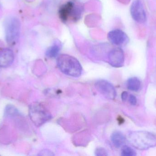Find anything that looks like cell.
Returning a JSON list of instances; mask_svg holds the SVG:
<instances>
[{
	"label": "cell",
	"mask_w": 156,
	"mask_h": 156,
	"mask_svg": "<svg viewBox=\"0 0 156 156\" xmlns=\"http://www.w3.org/2000/svg\"><path fill=\"white\" fill-rule=\"evenodd\" d=\"M56 62L59 69L66 75L74 78H78L81 75L82 67L75 57L61 54L58 56Z\"/></svg>",
	"instance_id": "cell-1"
},
{
	"label": "cell",
	"mask_w": 156,
	"mask_h": 156,
	"mask_svg": "<svg viewBox=\"0 0 156 156\" xmlns=\"http://www.w3.org/2000/svg\"><path fill=\"white\" fill-rule=\"evenodd\" d=\"M83 7L80 4L73 1H69L59 7L58 16L63 23H75L82 16Z\"/></svg>",
	"instance_id": "cell-2"
},
{
	"label": "cell",
	"mask_w": 156,
	"mask_h": 156,
	"mask_svg": "<svg viewBox=\"0 0 156 156\" xmlns=\"http://www.w3.org/2000/svg\"><path fill=\"white\" fill-rule=\"evenodd\" d=\"M129 138L131 143L140 150L148 149L156 145L155 137L148 132H133L130 134Z\"/></svg>",
	"instance_id": "cell-3"
},
{
	"label": "cell",
	"mask_w": 156,
	"mask_h": 156,
	"mask_svg": "<svg viewBox=\"0 0 156 156\" xmlns=\"http://www.w3.org/2000/svg\"><path fill=\"white\" fill-rule=\"evenodd\" d=\"M29 114L30 119L36 126H41L51 118L49 111L43 104L34 103L30 106Z\"/></svg>",
	"instance_id": "cell-4"
},
{
	"label": "cell",
	"mask_w": 156,
	"mask_h": 156,
	"mask_svg": "<svg viewBox=\"0 0 156 156\" xmlns=\"http://www.w3.org/2000/svg\"><path fill=\"white\" fill-rule=\"evenodd\" d=\"M21 24L18 18L12 17L9 19L5 26V39L8 45H15L20 38Z\"/></svg>",
	"instance_id": "cell-5"
},
{
	"label": "cell",
	"mask_w": 156,
	"mask_h": 156,
	"mask_svg": "<svg viewBox=\"0 0 156 156\" xmlns=\"http://www.w3.org/2000/svg\"><path fill=\"white\" fill-rule=\"evenodd\" d=\"M95 87L97 90L106 99L114 100L116 97V93L112 83L105 80H100L95 83Z\"/></svg>",
	"instance_id": "cell-6"
},
{
	"label": "cell",
	"mask_w": 156,
	"mask_h": 156,
	"mask_svg": "<svg viewBox=\"0 0 156 156\" xmlns=\"http://www.w3.org/2000/svg\"><path fill=\"white\" fill-rule=\"evenodd\" d=\"M130 13L133 19L137 23H144L146 20L145 11L140 0H135L133 2Z\"/></svg>",
	"instance_id": "cell-7"
},
{
	"label": "cell",
	"mask_w": 156,
	"mask_h": 156,
	"mask_svg": "<svg viewBox=\"0 0 156 156\" xmlns=\"http://www.w3.org/2000/svg\"><path fill=\"white\" fill-rule=\"evenodd\" d=\"M107 38L113 45L122 46L128 43V36L125 32L121 29H114L108 33Z\"/></svg>",
	"instance_id": "cell-8"
},
{
	"label": "cell",
	"mask_w": 156,
	"mask_h": 156,
	"mask_svg": "<svg viewBox=\"0 0 156 156\" xmlns=\"http://www.w3.org/2000/svg\"><path fill=\"white\" fill-rule=\"evenodd\" d=\"M108 60L110 65L114 67H121L124 63V53L120 48H115L108 54Z\"/></svg>",
	"instance_id": "cell-9"
},
{
	"label": "cell",
	"mask_w": 156,
	"mask_h": 156,
	"mask_svg": "<svg viewBox=\"0 0 156 156\" xmlns=\"http://www.w3.org/2000/svg\"><path fill=\"white\" fill-rule=\"evenodd\" d=\"M14 60L13 52L9 48L0 49V68H6L10 66Z\"/></svg>",
	"instance_id": "cell-10"
},
{
	"label": "cell",
	"mask_w": 156,
	"mask_h": 156,
	"mask_svg": "<svg viewBox=\"0 0 156 156\" xmlns=\"http://www.w3.org/2000/svg\"><path fill=\"white\" fill-rule=\"evenodd\" d=\"M62 48V45L60 41H56L48 48L46 51V56L50 58L58 57Z\"/></svg>",
	"instance_id": "cell-11"
},
{
	"label": "cell",
	"mask_w": 156,
	"mask_h": 156,
	"mask_svg": "<svg viewBox=\"0 0 156 156\" xmlns=\"http://www.w3.org/2000/svg\"><path fill=\"white\" fill-rule=\"evenodd\" d=\"M111 140L114 145L117 148L124 146L125 143V137L121 132H115L113 133L111 136Z\"/></svg>",
	"instance_id": "cell-12"
},
{
	"label": "cell",
	"mask_w": 156,
	"mask_h": 156,
	"mask_svg": "<svg viewBox=\"0 0 156 156\" xmlns=\"http://www.w3.org/2000/svg\"><path fill=\"white\" fill-rule=\"evenodd\" d=\"M141 82L136 77L130 78L127 81V87L128 89L133 91H137L141 87Z\"/></svg>",
	"instance_id": "cell-13"
},
{
	"label": "cell",
	"mask_w": 156,
	"mask_h": 156,
	"mask_svg": "<svg viewBox=\"0 0 156 156\" xmlns=\"http://www.w3.org/2000/svg\"><path fill=\"white\" fill-rule=\"evenodd\" d=\"M122 155L123 156H134L136 155L135 151L130 147L124 146L122 150Z\"/></svg>",
	"instance_id": "cell-14"
},
{
	"label": "cell",
	"mask_w": 156,
	"mask_h": 156,
	"mask_svg": "<svg viewBox=\"0 0 156 156\" xmlns=\"http://www.w3.org/2000/svg\"><path fill=\"white\" fill-rule=\"evenodd\" d=\"M5 113L8 117H14L18 114V111L12 105H7L5 108Z\"/></svg>",
	"instance_id": "cell-15"
},
{
	"label": "cell",
	"mask_w": 156,
	"mask_h": 156,
	"mask_svg": "<svg viewBox=\"0 0 156 156\" xmlns=\"http://www.w3.org/2000/svg\"><path fill=\"white\" fill-rule=\"evenodd\" d=\"M95 155L97 156H106L108 155L107 152L105 148L99 147L96 148L95 151Z\"/></svg>",
	"instance_id": "cell-16"
},
{
	"label": "cell",
	"mask_w": 156,
	"mask_h": 156,
	"mask_svg": "<svg viewBox=\"0 0 156 156\" xmlns=\"http://www.w3.org/2000/svg\"><path fill=\"white\" fill-rule=\"evenodd\" d=\"M129 101L131 105H136L137 103V100H136V97L133 95H130L129 98Z\"/></svg>",
	"instance_id": "cell-17"
},
{
	"label": "cell",
	"mask_w": 156,
	"mask_h": 156,
	"mask_svg": "<svg viewBox=\"0 0 156 156\" xmlns=\"http://www.w3.org/2000/svg\"><path fill=\"white\" fill-rule=\"evenodd\" d=\"M128 97V93L127 92H123L122 94V99L123 101H126Z\"/></svg>",
	"instance_id": "cell-18"
}]
</instances>
